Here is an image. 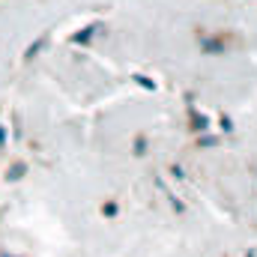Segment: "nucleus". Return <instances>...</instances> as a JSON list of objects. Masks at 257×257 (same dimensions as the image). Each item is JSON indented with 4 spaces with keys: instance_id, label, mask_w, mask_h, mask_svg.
Masks as SVG:
<instances>
[]
</instances>
